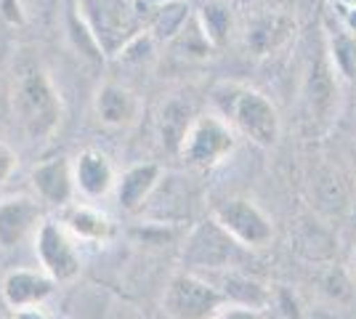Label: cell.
<instances>
[{
	"instance_id": "6da1fadb",
	"label": "cell",
	"mask_w": 356,
	"mask_h": 319,
	"mask_svg": "<svg viewBox=\"0 0 356 319\" xmlns=\"http://www.w3.org/2000/svg\"><path fill=\"white\" fill-rule=\"evenodd\" d=\"M61 96L40 64L19 67L11 85V115L30 141H48L61 125Z\"/></svg>"
},
{
	"instance_id": "7a4b0ae2",
	"label": "cell",
	"mask_w": 356,
	"mask_h": 319,
	"mask_svg": "<svg viewBox=\"0 0 356 319\" xmlns=\"http://www.w3.org/2000/svg\"><path fill=\"white\" fill-rule=\"evenodd\" d=\"M216 115L258 147H274L280 138V112L266 96L239 83H221L213 91Z\"/></svg>"
},
{
	"instance_id": "3957f363",
	"label": "cell",
	"mask_w": 356,
	"mask_h": 319,
	"mask_svg": "<svg viewBox=\"0 0 356 319\" xmlns=\"http://www.w3.org/2000/svg\"><path fill=\"white\" fill-rule=\"evenodd\" d=\"M77 16L104 56H120L122 48L144 32L136 0H77Z\"/></svg>"
},
{
	"instance_id": "277c9868",
	"label": "cell",
	"mask_w": 356,
	"mask_h": 319,
	"mask_svg": "<svg viewBox=\"0 0 356 319\" xmlns=\"http://www.w3.org/2000/svg\"><path fill=\"white\" fill-rule=\"evenodd\" d=\"M248 247L239 245L226 229H221L213 218L200 224L189 234L186 247H184V263L189 272H229L239 269L248 259Z\"/></svg>"
},
{
	"instance_id": "5b68a950",
	"label": "cell",
	"mask_w": 356,
	"mask_h": 319,
	"mask_svg": "<svg viewBox=\"0 0 356 319\" xmlns=\"http://www.w3.org/2000/svg\"><path fill=\"white\" fill-rule=\"evenodd\" d=\"M226 306V295L197 272L173 274L163 295V311L170 319H213Z\"/></svg>"
},
{
	"instance_id": "8992f818",
	"label": "cell",
	"mask_w": 356,
	"mask_h": 319,
	"mask_svg": "<svg viewBox=\"0 0 356 319\" xmlns=\"http://www.w3.org/2000/svg\"><path fill=\"white\" fill-rule=\"evenodd\" d=\"M237 147V133L221 115L208 112V115H197L192 128L186 131L184 144L178 154L197 167H216L221 165L229 154Z\"/></svg>"
},
{
	"instance_id": "52a82bcc",
	"label": "cell",
	"mask_w": 356,
	"mask_h": 319,
	"mask_svg": "<svg viewBox=\"0 0 356 319\" xmlns=\"http://www.w3.org/2000/svg\"><path fill=\"white\" fill-rule=\"evenodd\" d=\"M35 256L38 263L56 285H67L80 277L83 261L74 247V237L61 227L59 221L45 218L35 234Z\"/></svg>"
},
{
	"instance_id": "ba28073f",
	"label": "cell",
	"mask_w": 356,
	"mask_h": 319,
	"mask_svg": "<svg viewBox=\"0 0 356 319\" xmlns=\"http://www.w3.org/2000/svg\"><path fill=\"white\" fill-rule=\"evenodd\" d=\"M213 221L221 229H226L248 250L266 247L271 243V237H274L271 218L252 199H245V197H232L218 202L213 208Z\"/></svg>"
},
{
	"instance_id": "9c48e42d",
	"label": "cell",
	"mask_w": 356,
	"mask_h": 319,
	"mask_svg": "<svg viewBox=\"0 0 356 319\" xmlns=\"http://www.w3.org/2000/svg\"><path fill=\"white\" fill-rule=\"evenodd\" d=\"M43 211L40 202L27 195H14V197L0 199V247L14 250L27 240H35L38 229L43 224Z\"/></svg>"
},
{
	"instance_id": "30bf717a",
	"label": "cell",
	"mask_w": 356,
	"mask_h": 319,
	"mask_svg": "<svg viewBox=\"0 0 356 319\" xmlns=\"http://www.w3.org/2000/svg\"><path fill=\"white\" fill-rule=\"evenodd\" d=\"M32 186L38 192V199L51 205V208H67L74 202L77 186H74L72 160L67 157H54L40 165L32 167Z\"/></svg>"
},
{
	"instance_id": "8fae6325",
	"label": "cell",
	"mask_w": 356,
	"mask_h": 319,
	"mask_svg": "<svg viewBox=\"0 0 356 319\" xmlns=\"http://www.w3.org/2000/svg\"><path fill=\"white\" fill-rule=\"evenodd\" d=\"M56 290V282L43 269H11L0 282V295L11 309L43 306Z\"/></svg>"
},
{
	"instance_id": "7c38bea8",
	"label": "cell",
	"mask_w": 356,
	"mask_h": 319,
	"mask_svg": "<svg viewBox=\"0 0 356 319\" xmlns=\"http://www.w3.org/2000/svg\"><path fill=\"white\" fill-rule=\"evenodd\" d=\"M74 186L77 195L86 199H102L118 186V173L109 163V157L99 149H83L72 160Z\"/></svg>"
},
{
	"instance_id": "4fadbf2b",
	"label": "cell",
	"mask_w": 356,
	"mask_h": 319,
	"mask_svg": "<svg viewBox=\"0 0 356 319\" xmlns=\"http://www.w3.org/2000/svg\"><path fill=\"white\" fill-rule=\"evenodd\" d=\"M59 224L80 243L106 245L115 237L112 218L99 211V208H90V205H83V202H72V205L61 208Z\"/></svg>"
},
{
	"instance_id": "5bb4252c",
	"label": "cell",
	"mask_w": 356,
	"mask_h": 319,
	"mask_svg": "<svg viewBox=\"0 0 356 319\" xmlns=\"http://www.w3.org/2000/svg\"><path fill=\"white\" fill-rule=\"evenodd\" d=\"M160 181H163V167L157 163H138V165L128 167L115 186L120 208L128 213L144 211V205L149 202L152 192L157 189Z\"/></svg>"
},
{
	"instance_id": "9a60e30c",
	"label": "cell",
	"mask_w": 356,
	"mask_h": 319,
	"mask_svg": "<svg viewBox=\"0 0 356 319\" xmlns=\"http://www.w3.org/2000/svg\"><path fill=\"white\" fill-rule=\"evenodd\" d=\"M93 109L99 115V120L109 125V128H125L134 125L141 115V101L131 88L118 85V83H104L96 99H93Z\"/></svg>"
},
{
	"instance_id": "2e32d148",
	"label": "cell",
	"mask_w": 356,
	"mask_h": 319,
	"mask_svg": "<svg viewBox=\"0 0 356 319\" xmlns=\"http://www.w3.org/2000/svg\"><path fill=\"white\" fill-rule=\"evenodd\" d=\"M194 109L189 101L184 99H170L165 101L163 109H160V120H157V128H160V136H163V144L168 149L178 152L181 144H184V136L186 131L192 128L194 122Z\"/></svg>"
},
{
	"instance_id": "e0dca14e",
	"label": "cell",
	"mask_w": 356,
	"mask_h": 319,
	"mask_svg": "<svg viewBox=\"0 0 356 319\" xmlns=\"http://www.w3.org/2000/svg\"><path fill=\"white\" fill-rule=\"evenodd\" d=\"M189 19L192 16H189L186 0H168V3H160V8L152 14L147 32L157 40H173L178 32L186 27Z\"/></svg>"
},
{
	"instance_id": "ac0fdd59",
	"label": "cell",
	"mask_w": 356,
	"mask_h": 319,
	"mask_svg": "<svg viewBox=\"0 0 356 319\" xmlns=\"http://www.w3.org/2000/svg\"><path fill=\"white\" fill-rule=\"evenodd\" d=\"M197 22L205 32V38L210 40V46L218 48L229 40L232 32V8L223 0H208L200 11H197Z\"/></svg>"
},
{
	"instance_id": "d6986e66",
	"label": "cell",
	"mask_w": 356,
	"mask_h": 319,
	"mask_svg": "<svg viewBox=\"0 0 356 319\" xmlns=\"http://www.w3.org/2000/svg\"><path fill=\"white\" fill-rule=\"evenodd\" d=\"M330 59L332 69L346 80H356V35L338 30L330 35Z\"/></svg>"
},
{
	"instance_id": "ffe728a7",
	"label": "cell",
	"mask_w": 356,
	"mask_h": 319,
	"mask_svg": "<svg viewBox=\"0 0 356 319\" xmlns=\"http://www.w3.org/2000/svg\"><path fill=\"white\" fill-rule=\"evenodd\" d=\"M16 167H19V157H16V152L6 144V141H0V186L14 176Z\"/></svg>"
},
{
	"instance_id": "44dd1931",
	"label": "cell",
	"mask_w": 356,
	"mask_h": 319,
	"mask_svg": "<svg viewBox=\"0 0 356 319\" xmlns=\"http://www.w3.org/2000/svg\"><path fill=\"white\" fill-rule=\"evenodd\" d=\"M0 19L6 24H24V8L22 0H0Z\"/></svg>"
},
{
	"instance_id": "7402d4cb",
	"label": "cell",
	"mask_w": 356,
	"mask_h": 319,
	"mask_svg": "<svg viewBox=\"0 0 356 319\" xmlns=\"http://www.w3.org/2000/svg\"><path fill=\"white\" fill-rule=\"evenodd\" d=\"M213 319H261L258 317V311L255 309H248V306H234L229 304L223 311H218Z\"/></svg>"
},
{
	"instance_id": "603a6c76",
	"label": "cell",
	"mask_w": 356,
	"mask_h": 319,
	"mask_svg": "<svg viewBox=\"0 0 356 319\" xmlns=\"http://www.w3.org/2000/svg\"><path fill=\"white\" fill-rule=\"evenodd\" d=\"M14 319H51L45 314L43 306H27V309H16Z\"/></svg>"
},
{
	"instance_id": "cb8c5ba5",
	"label": "cell",
	"mask_w": 356,
	"mask_h": 319,
	"mask_svg": "<svg viewBox=\"0 0 356 319\" xmlns=\"http://www.w3.org/2000/svg\"><path fill=\"white\" fill-rule=\"evenodd\" d=\"M343 24L346 30L356 35V8H343Z\"/></svg>"
},
{
	"instance_id": "d4e9b609",
	"label": "cell",
	"mask_w": 356,
	"mask_h": 319,
	"mask_svg": "<svg viewBox=\"0 0 356 319\" xmlns=\"http://www.w3.org/2000/svg\"><path fill=\"white\" fill-rule=\"evenodd\" d=\"M341 8H356V0H335Z\"/></svg>"
},
{
	"instance_id": "484cf974",
	"label": "cell",
	"mask_w": 356,
	"mask_h": 319,
	"mask_svg": "<svg viewBox=\"0 0 356 319\" xmlns=\"http://www.w3.org/2000/svg\"><path fill=\"white\" fill-rule=\"evenodd\" d=\"M149 3H168V0H149Z\"/></svg>"
},
{
	"instance_id": "4316f807",
	"label": "cell",
	"mask_w": 356,
	"mask_h": 319,
	"mask_svg": "<svg viewBox=\"0 0 356 319\" xmlns=\"http://www.w3.org/2000/svg\"><path fill=\"white\" fill-rule=\"evenodd\" d=\"M354 269H356V250H354Z\"/></svg>"
}]
</instances>
